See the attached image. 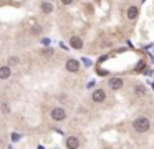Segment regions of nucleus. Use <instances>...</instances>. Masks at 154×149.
Segmentation results:
<instances>
[{
    "label": "nucleus",
    "instance_id": "obj_11",
    "mask_svg": "<svg viewBox=\"0 0 154 149\" xmlns=\"http://www.w3.org/2000/svg\"><path fill=\"white\" fill-rule=\"evenodd\" d=\"M40 32H42V25H33V27H32V33H33V35H38Z\"/></svg>",
    "mask_w": 154,
    "mask_h": 149
},
{
    "label": "nucleus",
    "instance_id": "obj_5",
    "mask_svg": "<svg viewBox=\"0 0 154 149\" xmlns=\"http://www.w3.org/2000/svg\"><path fill=\"white\" fill-rule=\"evenodd\" d=\"M66 70L71 71V73H76L80 70V63L76 60H68L66 61Z\"/></svg>",
    "mask_w": 154,
    "mask_h": 149
},
{
    "label": "nucleus",
    "instance_id": "obj_14",
    "mask_svg": "<svg viewBox=\"0 0 154 149\" xmlns=\"http://www.w3.org/2000/svg\"><path fill=\"white\" fill-rule=\"evenodd\" d=\"M2 113H10V108L7 104H2Z\"/></svg>",
    "mask_w": 154,
    "mask_h": 149
},
{
    "label": "nucleus",
    "instance_id": "obj_8",
    "mask_svg": "<svg viewBox=\"0 0 154 149\" xmlns=\"http://www.w3.org/2000/svg\"><path fill=\"white\" fill-rule=\"evenodd\" d=\"M109 86H111V89H119L123 86V80L121 78H111L109 80Z\"/></svg>",
    "mask_w": 154,
    "mask_h": 149
},
{
    "label": "nucleus",
    "instance_id": "obj_3",
    "mask_svg": "<svg viewBox=\"0 0 154 149\" xmlns=\"http://www.w3.org/2000/svg\"><path fill=\"white\" fill-rule=\"evenodd\" d=\"M104 98H106V93H104L103 89H96V91H93V95H91V99H93L94 103H103Z\"/></svg>",
    "mask_w": 154,
    "mask_h": 149
},
{
    "label": "nucleus",
    "instance_id": "obj_6",
    "mask_svg": "<svg viewBox=\"0 0 154 149\" xmlns=\"http://www.w3.org/2000/svg\"><path fill=\"white\" fill-rule=\"evenodd\" d=\"M70 45H71L73 48L80 50V48L83 46V40L80 38V37H73V38H70Z\"/></svg>",
    "mask_w": 154,
    "mask_h": 149
},
{
    "label": "nucleus",
    "instance_id": "obj_4",
    "mask_svg": "<svg viewBox=\"0 0 154 149\" xmlns=\"http://www.w3.org/2000/svg\"><path fill=\"white\" fill-rule=\"evenodd\" d=\"M66 148L68 149H78L80 148V141L76 136H70L68 139H66Z\"/></svg>",
    "mask_w": 154,
    "mask_h": 149
},
{
    "label": "nucleus",
    "instance_id": "obj_12",
    "mask_svg": "<svg viewBox=\"0 0 154 149\" xmlns=\"http://www.w3.org/2000/svg\"><path fill=\"white\" fill-rule=\"evenodd\" d=\"M144 93H146V89H144V86H136V95H139V96H144Z\"/></svg>",
    "mask_w": 154,
    "mask_h": 149
},
{
    "label": "nucleus",
    "instance_id": "obj_10",
    "mask_svg": "<svg viewBox=\"0 0 154 149\" xmlns=\"http://www.w3.org/2000/svg\"><path fill=\"white\" fill-rule=\"evenodd\" d=\"M42 12L43 13H51L53 12V5L50 2H42Z\"/></svg>",
    "mask_w": 154,
    "mask_h": 149
},
{
    "label": "nucleus",
    "instance_id": "obj_7",
    "mask_svg": "<svg viewBox=\"0 0 154 149\" xmlns=\"http://www.w3.org/2000/svg\"><path fill=\"white\" fill-rule=\"evenodd\" d=\"M138 13H139L138 7H129V8H128V12H126V17H128L129 20H134V18L138 17Z\"/></svg>",
    "mask_w": 154,
    "mask_h": 149
},
{
    "label": "nucleus",
    "instance_id": "obj_9",
    "mask_svg": "<svg viewBox=\"0 0 154 149\" xmlns=\"http://www.w3.org/2000/svg\"><path fill=\"white\" fill-rule=\"evenodd\" d=\"M10 78V68L8 66H0V80Z\"/></svg>",
    "mask_w": 154,
    "mask_h": 149
},
{
    "label": "nucleus",
    "instance_id": "obj_2",
    "mask_svg": "<svg viewBox=\"0 0 154 149\" xmlns=\"http://www.w3.org/2000/svg\"><path fill=\"white\" fill-rule=\"evenodd\" d=\"M65 118H66V113H65L63 108H55L51 111V119L53 121H63Z\"/></svg>",
    "mask_w": 154,
    "mask_h": 149
},
{
    "label": "nucleus",
    "instance_id": "obj_1",
    "mask_svg": "<svg viewBox=\"0 0 154 149\" xmlns=\"http://www.w3.org/2000/svg\"><path fill=\"white\" fill-rule=\"evenodd\" d=\"M149 126H151L149 119H147V118H144V116L138 118V119L133 123L134 131H138V133H146V131H149Z\"/></svg>",
    "mask_w": 154,
    "mask_h": 149
},
{
    "label": "nucleus",
    "instance_id": "obj_13",
    "mask_svg": "<svg viewBox=\"0 0 154 149\" xmlns=\"http://www.w3.org/2000/svg\"><path fill=\"white\" fill-rule=\"evenodd\" d=\"M18 61H20V60H18V57H10V58H8V65H17Z\"/></svg>",
    "mask_w": 154,
    "mask_h": 149
}]
</instances>
